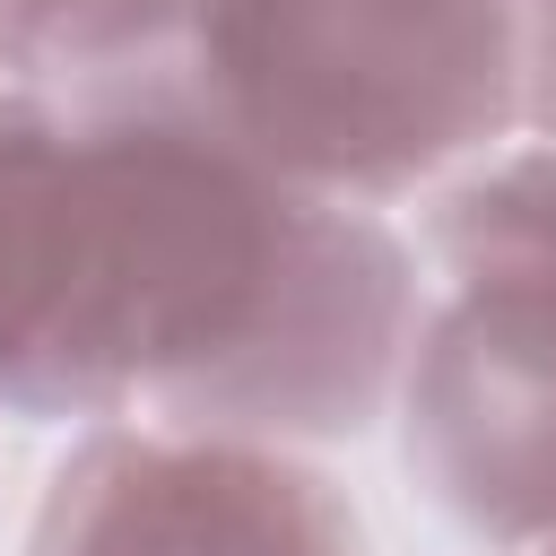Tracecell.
Segmentation results:
<instances>
[{
  "label": "cell",
  "instance_id": "obj_6",
  "mask_svg": "<svg viewBox=\"0 0 556 556\" xmlns=\"http://www.w3.org/2000/svg\"><path fill=\"white\" fill-rule=\"evenodd\" d=\"M530 122L556 139V0H539V43H530Z\"/></svg>",
  "mask_w": 556,
  "mask_h": 556
},
{
  "label": "cell",
  "instance_id": "obj_3",
  "mask_svg": "<svg viewBox=\"0 0 556 556\" xmlns=\"http://www.w3.org/2000/svg\"><path fill=\"white\" fill-rule=\"evenodd\" d=\"M400 348L408 478L478 547L556 539V139L495 148L426 200Z\"/></svg>",
  "mask_w": 556,
  "mask_h": 556
},
{
  "label": "cell",
  "instance_id": "obj_2",
  "mask_svg": "<svg viewBox=\"0 0 556 556\" xmlns=\"http://www.w3.org/2000/svg\"><path fill=\"white\" fill-rule=\"evenodd\" d=\"M530 0H182L174 78L287 182L434 200L530 122Z\"/></svg>",
  "mask_w": 556,
  "mask_h": 556
},
{
  "label": "cell",
  "instance_id": "obj_5",
  "mask_svg": "<svg viewBox=\"0 0 556 556\" xmlns=\"http://www.w3.org/2000/svg\"><path fill=\"white\" fill-rule=\"evenodd\" d=\"M182 0H0V78L96 87L174 70Z\"/></svg>",
  "mask_w": 556,
  "mask_h": 556
},
{
  "label": "cell",
  "instance_id": "obj_1",
  "mask_svg": "<svg viewBox=\"0 0 556 556\" xmlns=\"http://www.w3.org/2000/svg\"><path fill=\"white\" fill-rule=\"evenodd\" d=\"M417 252L261 165L174 70L0 78V408L339 443L391 408Z\"/></svg>",
  "mask_w": 556,
  "mask_h": 556
},
{
  "label": "cell",
  "instance_id": "obj_4",
  "mask_svg": "<svg viewBox=\"0 0 556 556\" xmlns=\"http://www.w3.org/2000/svg\"><path fill=\"white\" fill-rule=\"evenodd\" d=\"M26 556H365V521L295 443L96 426L52 469Z\"/></svg>",
  "mask_w": 556,
  "mask_h": 556
},
{
  "label": "cell",
  "instance_id": "obj_7",
  "mask_svg": "<svg viewBox=\"0 0 556 556\" xmlns=\"http://www.w3.org/2000/svg\"><path fill=\"white\" fill-rule=\"evenodd\" d=\"M530 556H556V539H547V547H530Z\"/></svg>",
  "mask_w": 556,
  "mask_h": 556
},
{
  "label": "cell",
  "instance_id": "obj_8",
  "mask_svg": "<svg viewBox=\"0 0 556 556\" xmlns=\"http://www.w3.org/2000/svg\"><path fill=\"white\" fill-rule=\"evenodd\" d=\"M530 9H539V0H530Z\"/></svg>",
  "mask_w": 556,
  "mask_h": 556
}]
</instances>
